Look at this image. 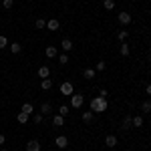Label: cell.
I'll return each instance as SVG.
<instances>
[{
	"mask_svg": "<svg viewBox=\"0 0 151 151\" xmlns=\"http://www.w3.org/2000/svg\"><path fill=\"white\" fill-rule=\"evenodd\" d=\"M107 107H109L107 99L99 97V95H97L93 101H91V111H93V113H105V111H107Z\"/></svg>",
	"mask_w": 151,
	"mask_h": 151,
	"instance_id": "1",
	"label": "cell"
},
{
	"mask_svg": "<svg viewBox=\"0 0 151 151\" xmlns=\"http://www.w3.org/2000/svg\"><path fill=\"white\" fill-rule=\"evenodd\" d=\"M83 103H85V97H83L81 93H73L70 95V107H73V109H81Z\"/></svg>",
	"mask_w": 151,
	"mask_h": 151,
	"instance_id": "2",
	"label": "cell"
},
{
	"mask_svg": "<svg viewBox=\"0 0 151 151\" xmlns=\"http://www.w3.org/2000/svg\"><path fill=\"white\" fill-rule=\"evenodd\" d=\"M117 20H119V24H121V26H127V24H131V12H119Z\"/></svg>",
	"mask_w": 151,
	"mask_h": 151,
	"instance_id": "3",
	"label": "cell"
},
{
	"mask_svg": "<svg viewBox=\"0 0 151 151\" xmlns=\"http://www.w3.org/2000/svg\"><path fill=\"white\" fill-rule=\"evenodd\" d=\"M60 93L65 95V97H70V95L75 93V89H73V83L65 81V83H63V85H60Z\"/></svg>",
	"mask_w": 151,
	"mask_h": 151,
	"instance_id": "4",
	"label": "cell"
},
{
	"mask_svg": "<svg viewBox=\"0 0 151 151\" xmlns=\"http://www.w3.org/2000/svg\"><path fill=\"white\" fill-rule=\"evenodd\" d=\"M55 145H57L58 149H67V145H69V139H67L65 135H58L57 139H55Z\"/></svg>",
	"mask_w": 151,
	"mask_h": 151,
	"instance_id": "5",
	"label": "cell"
},
{
	"mask_svg": "<svg viewBox=\"0 0 151 151\" xmlns=\"http://www.w3.org/2000/svg\"><path fill=\"white\" fill-rule=\"evenodd\" d=\"M47 28L50 30V32H55V30L60 28V22H58L57 18H50V20H47Z\"/></svg>",
	"mask_w": 151,
	"mask_h": 151,
	"instance_id": "6",
	"label": "cell"
},
{
	"mask_svg": "<svg viewBox=\"0 0 151 151\" xmlns=\"http://www.w3.org/2000/svg\"><path fill=\"white\" fill-rule=\"evenodd\" d=\"M26 151H40V143H38L36 139L26 141Z\"/></svg>",
	"mask_w": 151,
	"mask_h": 151,
	"instance_id": "7",
	"label": "cell"
},
{
	"mask_svg": "<svg viewBox=\"0 0 151 151\" xmlns=\"http://www.w3.org/2000/svg\"><path fill=\"white\" fill-rule=\"evenodd\" d=\"M73 47H75V45H73V40H70V38H63V40H60V48H63L65 52L73 50Z\"/></svg>",
	"mask_w": 151,
	"mask_h": 151,
	"instance_id": "8",
	"label": "cell"
},
{
	"mask_svg": "<svg viewBox=\"0 0 151 151\" xmlns=\"http://www.w3.org/2000/svg\"><path fill=\"white\" fill-rule=\"evenodd\" d=\"M45 55H47V58H57V57H58L57 48H55V47H50V45H48V47L45 48Z\"/></svg>",
	"mask_w": 151,
	"mask_h": 151,
	"instance_id": "9",
	"label": "cell"
},
{
	"mask_svg": "<svg viewBox=\"0 0 151 151\" xmlns=\"http://www.w3.org/2000/svg\"><path fill=\"white\" fill-rule=\"evenodd\" d=\"M131 127H135V129L143 127V117H141V115H137V117H131Z\"/></svg>",
	"mask_w": 151,
	"mask_h": 151,
	"instance_id": "10",
	"label": "cell"
},
{
	"mask_svg": "<svg viewBox=\"0 0 151 151\" xmlns=\"http://www.w3.org/2000/svg\"><path fill=\"white\" fill-rule=\"evenodd\" d=\"M117 143H119V141H117L115 135H107V137H105V145H107V147H111V149L115 147Z\"/></svg>",
	"mask_w": 151,
	"mask_h": 151,
	"instance_id": "11",
	"label": "cell"
},
{
	"mask_svg": "<svg viewBox=\"0 0 151 151\" xmlns=\"http://www.w3.org/2000/svg\"><path fill=\"white\" fill-rule=\"evenodd\" d=\"M50 111H52V107H50V103H42L40 105V109H38V113H40V115H50Z\"/></svg>",
	"mask_w": 151,
	"mask_h": 151,
	"instance_id": "12",
	"label": "cell"
},
{
	"mask_svg": "<svg viewBox=\"0 0 151 151\" xmlns=\"http://www.w3.org/2000/svg\"><path fill=\"white\" fill-rule=\"evenodd\" d=\"M38 77H40V79H48V77H50V69H48L47 65H45V67H38Z\"/></svg>",
	"mask_w": 151,
	"mask_h": 151,
	"instance_id": "13",
	"label": "cell"
},
{
	"mask_svg": "<svg viewBox=\"0 0 151 151\" xmlns=\"http://www.w3.org/2000/svg\"><path fill=\"white\" fill-rule=\"evenodd\" d=\"M20 111L26 113V115H35V107H32V103H24L22 107H20Z\"/></svg>",
	"mask_w": 151,
	"mask_h": 151,
	"instance_id": "14",
	"label": "cell"
},
{
	"mask_svg": "<svg viewBox=\"0 0 151 151\" xmlns=\"http://www.w3.org/2000/svg\"><path fill=\"white\" fill-rule=\"evenodd\" d=\"M65 125V117L63 115H55L52 117V127H63Z\"/></svg>",
	"mask_w": 151,
	"mask_h": 151,
	"instance_id": "15",
	"label": "cell"
},
{
	"mask_svg": "<svg viewBox=\"0 0 151 151\" xmlns=\"http://www.w3.org/2000/svg\"><path fill=\"white\" fill-rule=\"evenodd\" d=\"M95 75H97V70H95V69H85V70H83V77H85L87 81L95 79Z\"/></svg>",
	"mask_w": 151,
	"mask_h": 151,
	"instance_id": "16",
	"label": "cell"
},
{
	"mask_svg": "<svg viewBox=\"0 0 151 151\" xmlns=\"http://www.w3.org/2000/svg\"><path fill=\"white\" fill-rule=\"evenodd\" d=\"M28 117L30 115H26V113H22V111H18V113H16V121H18V123H28Z\"/></svg>",
	"mask_w": 151,
	"mask_h": 151,
	"instance_id": "17",
	"label": "cell"
},
{
	"mask_svg": "<svg viewBox=\"0 0 151 151\" xmlns=\"http://www.w3.org/2000/svg\"><path fill=\"white\" fill-rule=\"evenodd\" d=\"M119 52H121L123 57H129L131 48H129V45H127V42H121V47H119Z\"/></svg>",
	"mask_w": 151,
	"mask_h": 151,
	"instance_id": "18",
	"label": "cell"
},
{
	"mask_svg": "<svg viewBox=\"0 0 151 151\" xmlns=\"http://www.w3.org/2000/svg\"><path fill=\"white\" fill-rule=\"evenodd\" d=\"M50 87H52V81H50V79H42V81H40V89H42V91H50Z\"/></svg>",
	"mask_w": 151,
	"mask_h": 151,
	"instance_id": "19",
	"label": "cell"
},
{
	"mask_svg": "<svg viewBox=\"0 0 151 151\" xmlns=\"http://www.w3.org/2000/svg\"><path fill=\"white\" fill-rule=\"evenodd\" d=\"M20 50H22V45H20V42H12L10 45V52L12 55H18Z\"/></svg>",
	"mask_w": 151,
	"mask_h": 151,
	"instance_id": "20",
	"label": "cell"
},
{
	"mask_svg": "<svg viewBox=\"0 0 151 151\" xmlns=\"http://www.w3.org/2000/svg\"><path fill=\"white\" fill-rule=\"evenodd\" d=\"M69 113H70V107H69V105H60V107H58V115L67 117Z\"/></svg>",
	"mask_w": 151,
	"mask_h": 151,
	"instance_id": "21",
	"label": "cell"
},
{
	"mask_svg": "<svg viewBox=\"0 0 151 151\" xmlns=\"http://www.w3.org/2000/svg\"><path fill=\"white\" fill-rule=\"evenodd\" d=\"M127 36H129V30H119V32H117L119 42H125V40H127Z\"/></svg>",
	"mask_w": 151,
	"mask_h": 151,
	"instance_id": "22",
	"label": "cell"
},
{
	"mask_svg": "<svg viewBox=\"0 0 151 151\" xmlns=\"http://www.w3.org/2000/svg\"><path fill=\"white\" fill-rule=\"evenodd\" d=\"M103 8L105 10H113L115 8V0H103Z\"/></svg>",
	"mask_w": 151,
	"mask_h": 151,
	"instance_id": "23",
	"label": "cell"
},
{
	"mask_svg": "<svg viewBox=\"0 0 151 151\" xmlns=\"http://www.w3.org/2000/svg\"><path fill=\"white\" fill-rule=\"evenodd\" d=\"M83 121L85 123H93V111H85L83 113Z\"/></svg>",
	"mask_w": 151,
	"mask_h": 151,
	"instance_id": "24",
	"label": "cell"
},
{
	"mask_svg": "<svg viewBox=\"0 0 151 151\" xmlns=\"http://www.w3.org/2000/svg\"><path fill=\"white\" fill-rule=\"evenodd\" d=\"M35 28H47V20H45V18H36L35 20Z\"/></svg>",
	"mask_w": 151,
	"mask_h": 151,
	"instance_id": "25",
	"label": "cell"
},
{
	"mask_svg": "<svg viewBox=\"0 0 151 151\" xmlns=\"http://www.w3.org/2000/svg\"><path fill=\"white\" fill-rule=\"evenodd\" d=\"M42 119H45V115H40V113H35V115H32V123L40 125V123H42Z\"/></svg>",
	"mask_w": 151,
	"mask_h": 151,
	"instance_id": "26",
	"label": "cell"
},
{
	"mask_svg": "<svg viewBox=\"0 0 151 151\" xmlns=\"http://www.w3.org/2000/svg\"><path fill=\"white\" fill-rule=\"evenodd\" d=\"M58 63H60V65H67V63H69V55H67V52H63V55H58Z\"/></svg>",
	"mask_w": 151,
	"mask_h": 151,
	"instance_id": "27",
	"label": "cell"
},
{
	"mask_svg": "<svg viewBox=\"0 0 151 151\" xmlns=\"http://www.w3.org/2000/svg\"><path fill=\"white\" fill-rule=\"evenodd\" d=\"M141 111L143 113H151V101H145V103L141 105Z\"/></svg>",
	"mask_w": 151,
	"mask_h": 151,
	"instance_id": "28",
	"label": "cell"
},
{
	"mask_svg": "<svg viewBox=\"0 0 151 151\" xmlns=\"http://www.w3.org/2000/svg\"><path fill=\"white\" fill-rule=\"evenodd\" d=\"M12 6H14V0H2V8H6V10H10Z\"/></svg>",
	"mask_w": 151,
	"mask_h": 151,
	"instance_id": "29",
	"label": "cell"
},
{
	"mask_svg": "<svg viewBox=\"0 0 151 151\" xmlns=\"http://www.w3.org/2000/svg\"><path fill=\"white\" fill-rule=\"evenodd\" d=\"M6 47H8V38H6L4 35H0V50L6 48Z\"/></svg>",
	"mask_w": 151,
	"mask_h": 151,
	"instance_id": "30",
	"label": "cell"
},
{
	"mask_svg": "<svg viewBox=\"0 0 151 151\" xmlns=\"http://www.w3.org/2000/svg\"><path fill=\"white\" fill-rule=\"evenodd\" d=\"M105 69H107V63H105V60H99V63H97V69H95V70H99V73H103Z\"/></svg>",
	"mask_w": 151,
	"mask_h": 151,
	"instance_id": "31",
	"label": "cell"
},
{
	"mask_svg": "<svg viewBox=\"0 0 151 151\" xmlns=\"http://www.w3.org/2000/svg\"><path fill=\"white\" fill-rule=\"evenodd\" d=\"M121 127H123V129H129V127H131V117H123V125H121Z\"/></svg>",
	"mask_w": 151,
	"mask_h": 151,
	"instance_id": "32",
	"label": "cell"
},
{
	"mask_svg": "<svg viewBox=\"0 0 151 151\" xmlns=\"http://www.w3.org/2000/svg\"><path fill=\"white\" fill-rule=\"evenodd\" d=\"M99 97H103V99H107V97H109V93H107V89H101V91H99Z\"/></svg>",
	"mask_w": 151,
	"mask_h": 151,
	"instance_id": "33",
	"label": "cell"
},
{
	"mask_svg": "<svg viewBox=\"0 0 151 151\" xmlns=\"http://www.w3.org/2000/svg\"><path fill=\"white\" fill-rule=\"evenodd\" d=\"M145 93H147V95H149V97H151V83H149V85H147V87H145Z\"/></svg>",
	"mask_w": 151,
	"mask_h": 151,
	"instance_id": "34",
	"label": "cell"
},
{
	"mask_svg": "<svg viewBox=\"0 0 151 151\" xmlns=\"http://www.w3.org/2000/svg\"><path fill=\"white\" fill-rule=\"evenodd\" d=\"M4 143H6V137H4V135L0 133V145H4Z\"/></svg>",
	"mask_w": 151,
	"mask_h": 151,
	"instance_id": "35",
	"label": "cell"
},
{
	"mask_svg": "<svg viewBox=\"0 0 151 151\" xmlns=\"http://www.w3.org/2000/svg\"><path fill=\"white\" fill-rule=\"evenodd\" d=\"M0 151H8V149H0Z\"/></svg>",
	"mask_w": 151,
	"mask_h": 151,
	"instance_id": "36",
	"label": "cell"
},
{
	"mask_svg": "<svg viewBox=\"0 0 151 151\" xmlns=\"http://www.w3.org/2000/svg\"><path fill=\"white\" fill-rule=\"evenodd\" d=\"M149 63H151V55H149Z\"/></svg>",
	"mask_w": 151,
	"mask_h": 151,
	"instance_id": "37",
	"label": "cell"
},
{
	"mask_svg": "<svg viewBox=\"0 0 151 151\" xmlns=\"http://www.w3.org/2000/svg\"><path fill=\"white\" fill-rule=\"evenodd\" d=\"M125 151H127V149H125Z\"/></svg>",
	"mask_w": 151,
	"mask_h": 151,
	"instance_id": "38",
	"label": "cell"
}]
</instances>
